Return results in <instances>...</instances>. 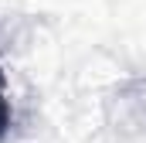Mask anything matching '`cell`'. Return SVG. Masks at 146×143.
Returning a JSON list of instances; mask_svg holds the SVG:
<instances>
[{
    "label": "cell",
    "instance_id": "cell-1",
    "mask_svg": "<svg viewBox=\"0 0 146 143\" xmlns=\"http://www.w3.org/2000/svg\"><path fill=\"white\" fill-rule=\"evenodd\" d=\"M7 126H10V106H7V99H3V89H0V136L7 133Z\"/></svg>",
    "mask_w": 146,
    "mask_h": 143
}]
</instances>
